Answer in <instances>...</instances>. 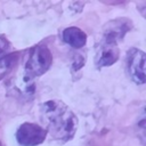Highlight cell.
<instances>
[{"instance_id": "obj_11", "label": "cell", "mask_w": 146, "mask_h": 146, "mask_svg": "<svg viewBox=\"0 0 146 146\" xmlns=\"http://www.w3.org/2000/svg\"><path fill=\"white\" fill-rule=\"evenodd\" d=\"M76 56H75V58H74V60H73V68H74V71H78V70H80L83 65H84V62H86V57L83 56H81V54H75Z\"/></svg>"}, {"instance_id": "obj_8", "label": "cell", "mask_w": 146, "mask_h": 146, "mask_svg": "<svg viewBox=\"0 0 146 146\" xmlns=\"http://www.w3.org/2000/svg\"><path fill=\"white\" fill-rule=\"evenodd\" d=\"M63 41L73 49H81L87 43V34L76 26H68L62 33Z\"/></svg>"}, {"instance_id": "obj_5", "label": "cell", "mask_w": 146, "mask_h": 146, "mask_svg": "<svg viewBox=\"0 0 146 146\" xmlns=\"http://www.w3.org/2000/svg\"><path fill=\"white\" fill-rule=\"evenodd\" d=\"M120 57V49L117 43L111 40L103 39L96 46L95 54V65L98 68L107 67L117 62Z\"/></svg>"}, {"instance_id": "obj_7", "label": "cell", "mask_w": 146, "mask_h": 146, "mask_svg": "<svg viewBox=\"0 0 146 146\" xmlns=\"http://www.w3.org/2000/svg\"><path fill=\"white\" fill-rule=\"evenodd\" d=\"M7 86L9 87V91L17 97H27L29 98L35 91V86L33 83V80L27 78L25 74L23 76H19L17 81L15 79L10 80Z\"/></svg>"}, {"instance_id": "obj_2", "label": "cell", "mask_w": 146, "mask_h": 146, "mask_svg": "<svg viewBox=\"0 0 146 146\" xmlns=\"http://www.w3.org/2000/svg\"><path fill=\"white\" fill-rule=\"evenodd\" d=\"M52 64V54L44 44H36L29 51V57L24 66L27 78L34 79L43 75Z\"/></svg>"}, {"instance_id": "obj_3", "label": "cell", "mask_w": 146, "mask_h": 146, "mask_svg": "<svg viewBox=\"0 0 146 146\" xmlns=\"http://www.w3.org/2000/svg\"><path fill=\"white\" fill-rule=\"evenodd\" d=\"M48 132L47 130L32 122L22 123L16 130V141L21 146H36L44 141Z\"/></svg>"}, {"instance_id": "obj_12", "label": "cell", "mask_w": 146, "mask_h": 146, "mask_svg": "<svg viewBox=\"0 0 146 146\" xmlns=\"http://www.w3.org/2000/svg\"><path fill=\"white\" fill-rule=\"evenodd\" d=\"M0 146H2V144H1V141H0Z\"/></svg>"}, {"instance_id": "obj_1", "label": "cell", "mask_w": 146, "mask_h": 146, "mask_svg": "<svg viewBox=\"0 0 146 146\" xmlns=\"http://www.w3.org/2000/svg\"><path fill=\"white\" fill-rule=\"evenodd\" d=\"M40 119L50 136L66 143L76 133L79 121L75 113L62 100L50 99L40 105Z\"/></svg>"}, {"instance_id": "obj_9", "label": "cell", "mask_w": 146, "mask_h": 146, "mask_svg": "<svg viewBox=\"0 0 146 146\" xmlns=\"http://www.w3.org/2000/svg\"><path fill=\"white\" fill-rule=\"evenodd\" d=\"M21 56H22V51H15L0 58V81L3 80L7 75H9V73L14 71V68L17 66L21 59Z\"/></svg>"}, {"instance_id": "obj_6", "label": "cell", "mask_w": 146, "mask_h": 146, "mask_svg": "<svg viewBox=\"0 0 146 146\" xmlns=\"http://www.w3.org/2000/svg\"><path fill=\"white\" fill-rule=\"evenodd\" d=\"M132 27H133V24L130 18L117 17V18L108 21L103 26L102 35H103V39L111 40L117 43L125 36V34L129 31H131Z\"/></svg>"}, {"instance_id": "obj_4", "label": "cell", "mask_w": 146, "mask_h": 146, "mask_svg": "<svg viewBox=\"0 0 146 146\" xmlns=\"http://www.w3.org/2000/svg\"><path fill=\"white\" fill-rule=\"evenodd\" d=\"M127 64V72L130 79L137 84H144L146 81V73H145V63H146V55L141 49L138 48H130L127 52L125 58Z\"/></svg>"}, {"instance_id": "obj_10", "label": "cell", "mask_w": 146, "mask_h": 146, "mask_svg": "<svg viewBox=\"0 0 146 146\" xmlns=\"http://www.w3.org/2000/svg\"><path fill=\"white\" fill-rule=\"evenodd\" d=\"M10 47H11L10 41L5 35H0V58L9 54Z\"/></svg>"}]
</instances>
